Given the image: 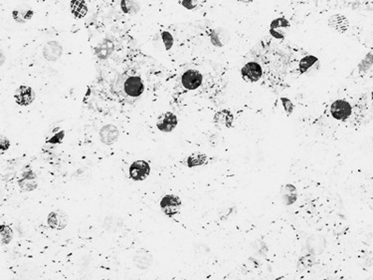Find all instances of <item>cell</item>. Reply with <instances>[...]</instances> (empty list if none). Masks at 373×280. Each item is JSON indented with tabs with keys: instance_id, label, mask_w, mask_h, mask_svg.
Masks as SVG:
<instances>
[{
	"instance_id": "1",
	"label": "cell",
	"mask_w": 373,
	"mask_h": 280,
	"mask_svg": "<svg viewBox=\"0 0 373 280\" xmlns=\"http://www.w3.org/2000/svg\"><path fill=\"white\" fill-rule=\"evenodd\" d=\"M330 114L333 119L344 122L348 120L352 114L351 105L342 99L335 100L330 106Z\"/></svg>"
},
{
	"instance_id": "2",
	"label": "cell",
	"mask_w": 373,
	"mask_h": 280,
	"mask_svg": "<svg viewBox=\"0 0 373 280\" xmlns=\"http://www.w3.org/2000/svg\"><path fill=\"white\" fill-rule=\"evenodd\" d=\"M181 199L174 194H166L160 200V208L162 213L167 217H173L177 215L181 208Z\"/></svg>"
},
{
	"instance_id": "3",
	"label": "cell",
	"mask_w": 373,
	"mask_h": 280,
	"mask_svg": "<svg viewBox=\"0 0 373 280\" xmlns=\"http://www.w3.org/2000/svg\"><path fill=\"white\" fill-rule=\"evenodd\" d=\"M241 76L246 82H258L263 76V69L257 62H248L241 69Z\"/></svg>"
},
{
	"instance_id": "4",
	"label": "cell",
	"mask_w": 373,
	"mask_h": 280,
	"mask_svg": "<svg viewBox=\"0 0 373 280\" xmlns=\"http://www.w3.org/2000/svg\"><path fill=\"white\" fill-rule=\"evenodd\" d=\"M291 29L290 21L282 16L274 19L270 24V34L278 40H284Z\"/></svg>"
},
{
	"instance_id": "5",
	"label": "cell",
	"mask_w": 373,
	"mask_h": 280,
	"mask_svg": "<svg viewBox=\"0 0 373 280\" xmlns=\"http://www.w3.org/2000/svg\"><path fill=\"white\" fill-rule=\"evenodd\" d=\"M203 81L202 74L197 70H187L181 76V84L187 90L198 89Z\"/></svg>"
},
{
	"instance_id": "6",
	"label": "cell",
	"mask_w": 373,
	"mask_h": 280,
	"mask_svg": "<svg viewBox=\"0 0 373 280\" xmlns=\"http://www.w3.org/2000/svg\"><path fill=\"white\" fill-rule=\"evenodd\" d=\"M124 90L129 97L138 98L144 91V84L139 76H131L125 81Z\"/></svg>"
},
{
	"instance_id": "7",
	"label": "cell",
	"mask_w": 373,
	"mask_h": 280,
	"mask_svg": "<svg viewBox=\"0 0 373 280\" xmlns=\"http://www.w3.org/2000/svg\"><path fill=\"white\" fill-rule=\"evenodd\" d=\"M150 173V166L145 161H136L130 167V176L134 181H143Z\"/></svg>"
},
{
	"instance_id": "8",
	"label": "cell",
	"mask_w": 373,
	"mask_h": 280,
	"mask_svg": "<svg viewBox=\"0 0 373 280\" xmlns=\"http://www.w3.org/2000/svg\"><path fill=\"white\" fill-rule=\"evenodd\" d=\"M177 124H178L177 117L173 113L167 112V113L162 114L158 118V121L156 123V127L159 131H161L163 133H169L176 128Z\"/></svg>"
},
{
	"instance_id": "9",
	"label": "cell",
	"mask_w": 373,
	"mask_h": 280,
	"mask_svg": "<svg viewBox=\"0 0 373 280\" xmlns=\"http://www.w3.org/2000/svg\"><path fill=\"white\" fill-rule=\"evenodd\" d=\"M14 99L18 105L28 106L35 100V93L31 87L22 85L15 91Z\"/></svg>"
},
{
	"instance_id": "10",
	"label": "cell",
	"mask_w": 373,
	"mask_h": 280,
	"mask_svg": "<svg viewBox=\"0 0 373 280\" xmlns=\"http://www.w3.org/2000/svg\"><path fill=\"white\" fill-rule=\"evenodd\" d=\"M47 223L51 229L56 230V231H61L65 229L68 224V216L61 211L52 212L48 216Z\"/></svg>"
},
{
	"instance_id": "11",
	"label": "cell",
	"mask_w": 373,
	"mask_h": 280,
	"mask_svg": "<svg viewBox=\"0 0 373 280\" xmlns=\"http://www.w3.org/2000/svg\"><path fill=\"white\" fill-rule=\"evenodd\" d=\"M328 26L337 33H345L349 28V20L342 14H333L328 18Z\"/></svg>"
},
{
	"instance_id": "12",
	"label": "cell",
	"mask_w": 373,
	"mask_h": 280,
	"mask_svg": "<svg viewBox=\"0 0 373 280\" xmlns=\"http://www.w3.org/2000/svg\"><path fill=\"white\" fill-rule=\"evenodd\" d=\"M234 116L229 110H221L213 117V123L220 129H230L233 126Z\"/></svg>"
},
{
	"instance_id": "13",
	"label": "cell",
	"mask_w": 373,
	"mask_h": 280,
	"mask_svg": "<svg viewBox=\"0 0 373 280\" xmlns=\"http://www.w3.org/2000/svg\"><path fill=\"white\" fill-rule=\"evenodd\" d=\"M120 136L118 128L114 125H106L100 131V139L105 145L115 144Z\"/></svg>"
},
{
	"instance_id": "14",
	"label": "cell",
	"mask_w": 373,
	"mask_h": 280,
	"mask_svg": "<svg viewBox=\"0 0 373 280\" xmlns=\"http://www.w3.org/2000/svg\"><path fill=\"white\" fill-rule=\"evenodd\" d=\"M62 53H63V47L55 41L48 42L43 48V56L48 61L58 60L62 56Z\"/></svg>"
},
{
	"instance_id": "15",
	"label": "cell",
	"mask_w": 373,
	"mask_h": 280,
	"mask_svg": "<svg viewBox=\"0 0 373 280\" xmlns=\"http://www.w3.org/2000/svg\"><path fill=\"white\" fill-rule=\"evenodd\" d=\"M34 15V11L31 7L27 5H21L16 7L12 11L13 19L18 23H25L28 20H30Z\"/></svg>"
},
{
	"instance_id": "16",
	"label": "cell",
	"mask_w": 373,
	"mask_h": 280,
	"mask_svg": "<svg viewBox=\"0 0 373 280\" xmlns=\"http://www.w3.org/2000/svg\"><path fill=\"white\" fill-rule=\"evenodd\" d=\"M115 45L112 40L104 39L101 43L95 47V54L99 59H108L114 52Z\"/></svg>"
},
{
	"instance_id": "17",
	"label": "cell",
	"mask_w": 373,
	"mask_h": 280,
	"mask_svg": "<svg viewBox=\"0 0 373 280\" xmlns=\"http://www.w3.org/2000/svg\"><path fill=\"white\" fill-rule=\"evenodd\" d=\"M281 197L286 205H292L297 201L298 190L297 187L292 184H287L281 188Z\"/></svg>"
},
{
	"instance_id": "18",
	"label": "cell",
	"mask_w": 373,
	"mask_h": 280,
	"mask_svg": "<svg viewBox=\"0 0 373 280\" xmlns=\"http://www.w3.org/2000/svg\"><path fill=\"white\" fill-rule=\"evenodd\" d=\"M70 8L72 14L78 19L85 17L88 13V5L85 0H72Z\"/></svg>"
},
{
	"instance_id": "19",
	"label": "cell",
	"mask_w": 373,
	"mask_h": 280,
	"mask_svg": "<svg viewBox=\"0 0 373 280\" xmlns=\"http://www.w3.org/2000/svg\"><path fill=\"white\" fill-rule=\"evenodd\" d=\"M209 38L214 46L221 48L226 44L229 36L227 32H224L222 29H214L209 33Z\"/></svg>"
},
{
	"instance_id": "20",
	"label": "cell",
	"mask_w": 373,
	"mask_h": 280,
	"mask_svg": "<svg viewBox=\"0 0 373 280\" xmlns=\"http://www.w3.org/2000/svg\"><path fill=\"white\" fill-rule=\"evenodd\" d=\"M134 261L139 268L145 269L152 264V256L148 251L141 249L139 252H137Z\"/></svg>"
},
{
	"instance_id": "21",
	"label": "cell",
	"mask_w": 373,
	"mask_h": 280,
	"mask_svg": "<svg viewBox=\"0 0 373 280\" xmlns=\"http://www.w3.org/2000/svg\"><path fill=\"white\" fill-rule=\"evenodd\" d=\"M35 179H36V176L33 174V172L28 171V172L24 173L22 180L19 181V186L23 190L32 191L33 189H35L37 187Z\"/></svg>"
},
{
	"instance_id": "22",
	"label": "cell",
	"mask_w": 373,
	"mask_h": 280,
	"mask_svg": "<svg viewBox=\"0 0 373 280\" xmlns=\"http://www.w3.org/2000/svg\"><path fill=\"white\" fill-rule=\"evenodd\" d=\"M121 9L126 14H137L140 10V3L137 0H121Z\"/></svg>"
},
{
	"instance_id": "23",
	"label": "cell",
	"mask_w": 373,
	"mask_h": 280,
	"mask_svg": "<svg viewBox=\"0 0 373 280\" xmlns=\"http://www.w3.org/2000/svg\"><path fill=\"white\" fill-rule=\"evenodd\" d=\"M207 156L204 154H193L187 158V165L188 168L201 167L207 162Z\"/></svg>"
},
{
	"instance_id": "24",
	"label": "cell",
	"mask_w": 373,
	"mask_h": 280,
	"mask_svg": "<svg viewBox=\"0 0 373 280\" xmlns=\"http://www.w3.org/2000/svg\"><path fill=\"white\" fill-rule=\"evenodd\" d=\"M319 61L318 57L314 56V55H307L306 57H304L303 59H301L300 63H299V70L301 72V74H304L306 73L311 67H313L317 62Z\"/></svg>"
},
{
	"instance_id": "25",
	"label": "cell",
	"mask_w": 373,
	"mask_h": 280,
	"mask_svg": "<svg viewBox=\"0 0 373 280\" xmlns=\"http://www.w3.org/2000/svg\"><path fill=\"white\" fill-rule=\"evenodd\" d=\"M316 263V257L313 254H307L300 258L298 261V269L300 270H307L313 267Z\"/></svg>"
},
{
	"instance_id": "26",
	"label": "cell",
	"mask_w": 373,
	"mask_h": 280,
	"mask_svg": "<svg viewBox=\"0 0 373 280\" xmlns=\"http://www.w3.org/2000/svg\"><path fill=\"white\" fill-rule=\"evenodd\" d=\"M373 65V54L372 53H367L365 55V57L360 61L359 65H358V70L361 72V73H365L367 72Z\"/></svg>"
},
{
	"instance_id": "27",
	"label": "cell",
	"mask_w": 373,
	"mask_h": 280,
	"mask_svg": "<svg viewBox=\"0 0 373 280\" xmlns=\"http://www.w3.org/2000/svg\"><path fill=\"white\" fill-rule=\"evenodd\" d=\"M13 236L12 230L7 226H1L0 228V237H1V243L2 244H8Z\"/></svg>"
},
{
	"instance_id": "28",
	"label": "cell",
	"mask_w": 373,
	"mask_h": 280,
	"mask_svg": "<svg viewBox=\"0 0 373 280\" xmlns=\"http://www.w3.org/2000/svg\"><path fill=\"white\" fill-rule=\"evenodd\" d=\"M161 39L166 50H170L172 48L173 43H174V39H173V36L168 31L161 32Z\"/></svg>"
},
{
	"instance_id": "29",
	"label": "cell",
	"mask_w": 373,
	"mask_h": 280,
	"mask_svg": "<svg viewBox=\"0 0 373 280\" xmlns=\"http://www.w3.org/2000/svg\"><path fill=\"white\" fill-rule=\"evenodd\" d=\"M281 102H282V105H283L286 113L288 115H291L294 112V109H295V105L293 104V102L290 99L285 98V97L281 98Z\"/></svg>"
},
{
	"instance_id": "30",
	"label": "cell",
	"mask_w": 373,
	"mask_h": 280,
	"mask_svg": "<svg viewBox=\"0 0 373 280\" xmlns=\"http://www.w3.org/2000/svg\"><path fill=\"white\" fill-rule=\"evenodd\" d=\"M199 0H181V5L187 10H193L197 7Z\"/></svg>"
},
{
	"instance_id": "31",
	"label": "cell",
	"mask_w": 373,
	"mask_h": 280,
	"mask_svg": "<svg viewBox=\"0 0 373 280\" xmlns=\"http://www.w3.org/2000/svg\"><path fill=\"white\" fill-rule=\"evenodd\" d=\"M10 144H9V140L7 138H5L4 136H1L0 138V149L2 152L6 151L8 148H9Z\"/></svg>"
},
{
	"instance_id": "32",
	"label": "cell",
	"mask_w": 373,
	"mask_h": 280,
	"mask_svg": "<svg viewBox=\"0 0 373 280\" xmlns=\"http://www.w3.org/2000/svg\"><path fill=\"white\" fill-rule=\"evenodd\" d=\"M238 1H240V2H242L244 4H250V3H253L255 0H238Z\"/></svg>"
}]
</instances>
